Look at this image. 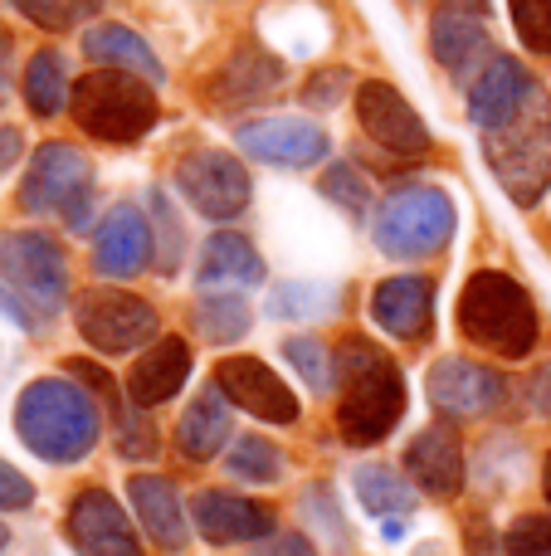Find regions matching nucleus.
Here are the masks:
<instances>
[{"instance_id":"nucleus-1","label":"nucleus","mask_w":551,"mask_h":556,"mask_svg":"<svg viewBox=\"0 0 551 556\" xmlns=\"http://www.w3.org/2000/svg\"><path fill=\"white\" fill-rule=\"evenodd\" d=\"M15 434L44 464H78L93 454L98 434H103V415H98V401L88 395L84 381L39 376L15 401Z\"/></svg>"},{"instance_id":"nucleus-2","label":"nucleus","mask_w":551,"mask_h":556,"mask_svg":"<svg viewBox=\"0 0 551 556\" xmlns=\"http://www.w3.org/2000/svg\"><path fill=\"white\" fill-rule=\"evenodd\" d=\"M337 362H342V381H347L342 405H337V430L347 444L371 450L406 415V376H400V366L381 346L361 342V337L342 342Z\"/></svg>"},{"instance_id":"nucleus-3","label":"nucleus","mask_w":551,"mask_h":556,"mask_svg":"<svg viewBox=\"0 0 551 556\" xmlns=\"http://www.w3.org/2000/svg\"><path fill=\"white\" fill-rule=\"evenodd\" d=\"M484 162L523 211L551 191V93L533 84L527 103L503 127L484 132Z\"/></svg>"},{"instance_id":"nucleus-4","label":"nucleus","mask_w":551,"mask_h":556,"mask_svg":"<svg viewBox=\"0 0 551 556\" xmlns=\"http://www.w3.org/2000/svg\"><path fill=\"white\" fill-rule=\"evenodd\" d=\"M68 303V260L44 230H10L0 240V307L20 327H39Z\"/></svg>"},{"instance_id":"nucleus-5","label":"nucleus","mask_w":551,"mask_h":556,"mask_svg":"<svg viewBox=\"0 0 551 556\" xmlns=\"http://www.w3.org/2000/svg\"><path fill=\"white\" fill-rule=\"evenodd\" d=\"M459 327H464V337L474 346L503 356V362L533 356L537 337H542L533 293L498 269H478L464 283V293H459Z\"/></svg>"},{"instance_id":"nucleus-6","label":"nucleus","mask_w":551,"mask_h":556,"mask_svg":"<svg viewBox=\"0 0 551 556\" xmlns=\"http://www.w3.org/2000/svg\"><path fill=\"white\" fill-rule=\"evenodd\" d=\"M68 113L93 142L127 147L156 127V88L127 68H93L74 84Z\"/></svg>"},{"instance_id":"nucleus-7","label":"nucleus","mask_w":551,"mask_h":556,"mask_svg":"<svg viewBox=\"0 0 551 556\" xmlns=\"http://www.w3.org/2000/svg\"><path fill=\"white\" fill-rule=\"evenodd\" d=\"M459 211L439 186H406V191L386 195L371 220V240L386 260H425L439 254L454 240Z\"/></svg>"},{"instance_id":"nucleus-8","label":"nucleus","mask_w":551,"mask_h":556,"mask_svg":"<svg viewBox=\"0 0 551 556\" xmlns=\"http://www.w3.org/2000/svg\"><path fill=\"white\" fill-rule=\"evenodd\" d=\"M88 201H93V166L74 142H44L29 156L20 181V211L25 215H64L68 230H88Z\"/></svg>"},{"instance_id":"nucleus-9","label":"nucleus","mask_w":551,"mask_h":556,"mask_svg":"<svg viewBox=\"0 0 551 556\" xmlns=\"http://www.w3.org/2000/svg\"><path fill=\"white\" fill-rule=\"evenodd\" d=\"M74 317H78V337L103 356L137 352V346L156 342V327H162L156 307L137 293H123V288H88V293H78Z\"/></svg>"},{"instance_id":"nucleus-10","label":"nucleus","mask_w":551,"mask_h":556,"mask_svg":"<svg viewBox=\"0 0 551 556\" xmlns=\"http://www.w3.org/2000/svg\"><path fill=\"white\" fill-rule=\"evenodd\" d=\"M176 191H181L185 205H191L195 215H205V220H234V215L249 205L254 181L240 156L201 147V152H185L181 162H176Z\"/></svg>"},{"instance_id":"nucleus-11","label":"nucleus","mask_w":551,"mask_h":556,"mask_svg":"<svg viewBox=\"0 0 551 556\" xmlns=\"http://www.w3.org/2000/svg\"><path fill=\"white\" fill-rule=\"evenodd\" d=\"M430 405L449 420H478V415L503 410L508 401V381L484 362H469V356H445V362L430 366Z\"/></svg>"},{"instance_id":"nucleus-12","label":"nucleus","mask_w":551,"mask_h":556,"mask_svg":"<svg viewBox=\"0 0 551 556\" xmlns=\"http://www.w3.org/2000/svg\"><path fill=\"white\" fill-rule=\"evenodd\" d=\"M357 123L381 152L390 156H425L430 152V127L420 123V113L381 78H367L357 88Z\"/></svg>"},{"instance_id":"nucleus-13","label":"nucleus","mask_w":551,"mask_h":556,"mask_svg":"<svg viewBox=\"0 0 551 556\" xmlns=\"http://www.w3.org/2000/svg\"><path fill=\"white\" fill-rule=\"evenodd\" d=\"M234 142L244 156L264 166H283V172H303V166L328 156V132L308 117H259V123H240Z\"/></svg>"},{"instance_id":"nucleus-14","label":"nucleus","mask_w":551,"mask_h":556,"mask_svg":"<svg viewBox=\"0 0 551 556\" xmlns=\"http://www.w3.org/2000/svg\"><path fill=\"white\" fill-rule=\"evenodd\" d=\"M215 386L230 405H240L244 415L269 425H293L298 420V395L273 376V366H264L259 356H225L215 366Z\"/></svg>"},{"instance_id":"nucleus-15","label":"nucleus","mask_w":551,"mask_h":556,"mask_svg":"<svg viewBox=\"0 0 551 556\" xmlns=\"http://www.w3.org/2000/svg\"><path fill=\"white\" fill-rule=\"evenodd\" d=\"M68 542H74L78 556H142V542H137L127 513L117 508V498L107 489H84L74 503H68Z\"/></svg>"},{"instance_id":"nucleus-16","label":"nucleus","mask_w":551,"mask_h":556,"mask_svg":"<svg viewBox=\"0 0 551 556\" xmlns=\"http://www.w3.org/2000/svg\"><path fill=\"white\" fill-rule=\"evenodd\" d=\"M191 518L195 532H201L210 547H234V542H264L279 532L273 522V508L254 498H240V493H225V489H201L191 503Z\"/></svg>"},{"instance_id":"nucleus-17","label":"nucleus","mask_w":551,"mask_h":556,"mask_svg":"<svg viewBox=\"0 0 551 556\" xmlns=\"http://www.w3.org/2000/svg\"><path fill=\"white\" fill-rule=\"evenodd\" d=\"M283 84V64L269 54V49L259 45H240L230 59L220 64V74L210 78V103L220 108V113H234V108H254L264 103L269 93H279Z\"/></svg>"},{"instance_id":"nucleus-18","label":"nucleus","mask_w":551,"mask_h":556,"mask_svg":"<svg viewBox=\"0 0 551 556\" xmlns=\"http://www.w3.org/2000/svg\"><path fill=\"white\" fill-rule=\"evenodd\" d=\"M430 317H435V288L420 274H396L381 278L376 293H371V323L386 337L400 342H420L430 332Z\"/></svg>"},{"instance_id":"nucleus-19","label":"nucleus","mask_w":551,"mask_h":556,"mask_svg":"<svg viewBox=\"0 0 551 556\" xmlns=\"http://www.w3.org/2000/svg\"><path fill=\"white\" fill-rule=\"evenodd\" d=\"M406 469L430 498H454L464 489V440L454 425H430L410 440Z\"/></svg>"},{"instance_id":"nucleus-20","label":"nucleus","mask_w":551,"mask_h":556,"mask_svg":"<svg viewBox=\"0 0 551 556\" xmlns=\"http://www.w3.org/2000/svg\"><path fill=\"white\" fill-rule=\"evenodd\" d=\"M152 260V225L142 220L137 205H117L98 225L93 240V269L103 278H137Z\"/></svg>"},{"instance_id":"nucleus-21","label":"nucleus","mask_w":551,"mask_h":556,"mask_svg":"<svg viewBox=\"0 0 551 556\" xmlns=\"http://www.w3.org/2000/svg\"><path fill=\"white\" fill-rule=\"evenodd\" d=\"M527 93H533L527 64H517V59H488V68L469 88V123L494 132V127H503L527 103Z\"/></svg>"},{"instance_id":"nucleus-22","label":"nucleus","mask_w":551,"mask_h":556,"mask_svg":"<svg viewBox=\"0 0 551 556\" xmlns=\"http://www.w3.org/2000/svg\"><path fill=\"white\" fill-rule=\"evenodd\" d=\"M191 376V342L185 337H156L142 352V362L127 376V401L152 410V405H166Z\"/></svg>"},{"instance_id":"nucleus-23","label":"nucleus","mask_w":551,"mask_h":556,"mask_svg":"<svg viewBox=\"0 0 551 556\" xmlns=\"http://www.w3.org/2000/svg\"><path fill=\"white\" fill-rule=\"evenodd\" d=\"M127 498L137 508V522L142 532L156 542L162 552H181L191 528H185V508H181V493H176L171 479L162 473H132L127 479Z\"/></svg>"},{"instance_id":"nucleus-24","label":"nucleus","mask_w":551,"mask_h":556,"mask_svg":"<svg viewBox=\"0 0 551 556\" xmlns=\"http://www.w3.org/2000/svg\"><path fill=\"white\" fill-rule=\"evenodd\" d=\"M195 283L210 293H244V288L264 283V260L244 235L220 230L205 240L201 260H195Z\"/></svg>"},{"instance_id":"nucleus-25","label":"nucleus","mask_w":551,"mask_h":556,"mask_svg":"<svg viewBox=\"0 0 551 556\" xmlns=\"http://www.w3.org/2000/svg\"><path fill=\"white\" fill-rule=\"evenodd\" d=\"M430 49H435V59L454 78H469L488 54H494V39H488V25L478 15L439 10V15L430 20Z\"/></svg>"},{"instance_id":"nucleus-26","label":"nucleus","mask_w":551,"mask_h":556,"mask_svg":"<svg viewBox=\"0 0 551 556\" xmlns=\"http://www.w3.org/2000/svg\"><path fill=\"white\" fill-rule=\"evenodd\" d=\"M230 430H234L230 405H225L220 386H210V391H201L191 405H185L181 425H176V450H181V459L205 464L230 444Z\"/></svg>"},{"instance_id":"nucleus-27","label":"nucleus","mask_w":551,"mask_h":556,"mask_svg":"<svg viewBox=\"0 0 551 556\" xmlns=\"http://www.w3.org/2000/svg\"><path fill=\"white\" fill-rule=\"evenodd\" d=\"M84 54L93 59V64H103V68H127V74L146 78V84H162L166 78L162 59L152 54V45H146L137 29H127V25H93L84 35Z\"/></svg>"},{"instance_id":"nucleus-28","label":"nucleus","mask_w":551,"mask_h":556,"mask_svg":"<svg viewBox=\"0 0 551 556\" xmlns=\"http://www.w3.org/2000/svg\"><path fill=\"white\" fill-rule=\"evenodd\" d=\"M68 93H74V84H68L64 54H59V49H39V54L25 64V103H29V113L35 117L64 113Z\"/></svg>"},{"instance_id":"nucleus-29","label":"nucleus","mask_w":551,"mask_h":556,"mask_svg":"<svg viewBox=\"0 0 551 556\" xmlns=\"http://www.w3.org/2000/svg\"><path fill=\"white\" fill-rule=\"evenodd\" d=\"M351 483H357L361 508L376 513V518H400V513L415 508V493H410V483L400 479L390 464H361Z\"/></svg>"},{"instance_id":"nucleus-30","label":"nucleus","mask_w":551,"mask_h":556,"mask_svg":"<svg viewBox=\"0 0 551 556\" xmlns=\"http://www.w3.org/2000/svg\"><path fill=\"white\" fill-rule=\"evenodd\" d=\"M191 317H195V332L215 346L249 332V303H244L240 293H205L201 303L191 307Z\"/></svg>"},{"instance_id":"nucleus-31","label":"nucleus","mask_w":551,"mask_h":556,"mask_svg":"<svg viewBox=\"0 0 551 556\" xmlns=\"http://www.w3.org/2000/svg\"><path fill=\"white\" fill-rule=\"evenodd\" d=\"M225 469L240 483H273L283 473V454L264 434H240L230 444V454H225Z\"/></svg>"},{"instance_id":"nucleus-32","label":"nucleus","mask_w":551,"mask_h":556,"mask_svg":"<svg viewBox=\"0 0 551 556\" xmlns=\"http://www.w3.org/2000/svg\"><path fill=\"white\" fill-rule=\"evenodd\" d=\"M318 186H322V195H328L332 205H342V211L351 215V220H367V215H371V186H367V176H361L351 162L328 166Z\"/></svg>"},{"instance_id":"nucleus-33","label":"nucleus","mask_w":551,"mask_h":556,"mask_svg":"<svg viewBox=\"0 0 551 556\" xmlns=\"http://www.w3.org/2000/svg\"><path fill=\"white\" fill-rule=\"evenodd\" d=\"M283 356H289V366L303 376V381L312 386V395L332 391V381H337V366H332V352L318 342V337H289L283 342Z\"/></svg>"},{"instance_id":"nucleus-34","label":"nucleus","mask_w":551,"mask_h":556,"mask_svg":"<svg viewBox=\"0 0 551 556\" xmlns=\"http://www.w3.org/2000/svg\"><path fill=\"white\" fill-rule=\"evenodd\" d=\"M103 0H15V10L39 29H74L78 20H88Z\"/></svg>"},{"instance_id":"nucleus-35","label":"nucleus","mask_w":551,"mask_h":556,"mask_svg":"<svg viewBox=\"0 0 551 556\" xmlns=\"http://www.w3.org/2000/svg\"><path fill=\"white\" fill-rule=\"evenodd\" d=\"M303 518H308V522H312V532H322V538H328L337 552H347V547H351V538H347V522H342L337 498H332V489H328V483H318V489H308V493H303Z\"/></svg>"},{"instance_id":"nucleus-36","label":"nucleus","mask_w":551,"mask_h":556,"mask_svg":"<svg viewBox=\"0 0 551 556\" xmlns=\"http://www.w3.org/2000/svg\"><path fill=\"white\" fill-rule=\"evenodd\" d=\"M508 10L527 54H551V0H508Z\"/></svg>"},{"instance_id":"nucleus-37","label":"nucleus","mask_w":551,"mask_h":556,"mask_svg":"<svg viewBox=\"0 0 551 556\" xmlns=\"http://www.w3.org/2000/svg\"><path fill=\"white\" fill-rule=\"evenodd\" d=\"M156 430L142 420V405H117V454L123 459H152L156 454Z\"/></svg>"},{"instance_id":"nucleus-38","label":"nucleus","mask_w":551,"mask_h":556,"mask_svg":"<svg viewBox=\"0 0 551 556\" xmlns=\"http://www.w3.org/2000/svg\"><path fill=\"white\" fill-rule=\"evenodd\" d=\"M508 556H551V518L547 513H523L513 528L503 532Z\"/></svg>"},{"instance_id":"nucleus-39","label":"nucleus","mask_w":551,"mask_h":556,"mask_svg":"<svg viewBox=\"0 0 551 556\" xmlns=\"http://www.w3.org/2000/svg\"><path fill=\"white\" fill-rule=\"evenodd\" d=\"M347 88H351V68L328 64V68H318V74L308 78V88H303V103H308V108H337Z\"/></svg>"},{"instance_id":"nucleus-40","label":"nucleus","mask_w":551,"mask_h":556,"mask_svg":"<svg viewBox=\"0 0 551 556\" xmlns=\"http://www.w3.org/2000/svg\"><path fill=\"white\" fill-rule=\"evenodd\" d=\"M35 503V483L15 469V464L0 459V513H25Z\"/></svg>"},{"instance_id":"nucleus-41","label":"nucleus","mask_w":551,"mask_h":556,"mask_svg":"<svg viewBox=\"0 0 551 556\" xmlns=\"http://www.w3.org/2000/svg\"><path fill=\"white\" fill-rule=\"evenodd\" d=\"M254 556H318V547L303 532H273V538H264L254 547Z\"/></svg>"},{"instance_id":"nucleus-42","label":"nucleus","mask_w":551,"mask_h":556,"mask_svg":"<svg viewBox=\"0 0 551 556\" xmlns=\"http://www.w3.org/2000/svg\"><path fill=\"white\" fill-rule=\"evenodd\" d=\"M20 152H25V137H20V127H0V172H10V166L20 162Z\"/></svg>"},{"instance_id":"nucleus-43","label":"nucleus","mask_w":551,"mask_h":556,"mask_svg":"<svg viewBox=\"0 0 551 556\" xmlns=\"http://www.w3.org/2000/svg\"><path fill=\"white\" fill-rule=\"evenodd\" d=\"M533 410L551 425V371H537L533 376Z\"/></svg>"},{"instance_id":"nucleus-44","label":"nucleus","mask_w":551,"mask_h":556,"mask_svg":"<svg viewBox=\"0 0 551 556\" xmlns=\"http://www.w3.org/2000/svg\"><path fill=\"white\" fill-rule=\"evenodd\" d=\"M10 54H15V39L0 29V108H5V93H10Z\"/></svg>"},{"instance_id":"nucleus-45","label":"nucleus","mask_w":551,"mask_h":556,"mask_svg":"<svg viewBox=\"0 0 551 556\" xmlns=\"http://www.w3.org/2000/svg\"><path fill=\"white\" fill-rule=\"evenodd\" d=\"M439 10H464V15H488V0H439Z\"/></svg>"},{"instance_id":"nucleus-46","label":"nucleus","mask_w":551,"mask_h":556,"mask_svg":"<svg viewBox=\"0 0 551 556\" xmlns=\"http://www.w3.org/2000/svg\"><path fill=\"white\" fill-rule=\"evenodd\" d=\"M542 493H547V503H551V454H547V464H542Z\"/></svg>"},{"instance_id":"nucleus-47","label":"nucleus","mask_w":551,"mask_h":556,"mask_svg":"<svg viewBox=\"0 0 551 556\" xmlns=\"http://www.w3.org/2000/svg\"><path fill=\"white\" fill-rule=\"evenodd\" d=\"M10 547V532H5V522H0V552H5Z\"/></svg>"}]
</instances>
